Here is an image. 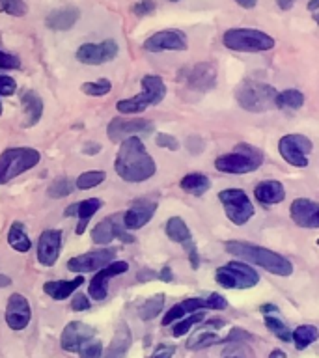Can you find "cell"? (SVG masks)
<instances>
[{
    "mask_svg": "<svg viewBox=\"0 0 319 358\" xmlns=\"http://www.w3.org/2000/svg\"><path fill=\"white\" fill-rule=\"evenodd\" d=\"M114 170L127 183H142L155 176L157 164L139 136H127L120 142Z\"/></svg>",
    "mask_w": 319,
    "mask_h": 358,
    "instance_id": "6da1fadb",
    "label": "cell"
},
{
    "mask_svg": "<svg viewBox=\"0 0 319 358\" xmlns=\"http://www.w3.org/2000/svg\"><path fill=\"white\" fill-rule=\"evenodd\" d=\"M228 254H234L237 257H243L245 262H250L257 267L265 268L269 273L276 276H291L293 274V263L284 257L278 252H273L265 246L252 245V243H243V241H228L224 245Z\"/></svg>",
    "mask_w": 319,
    "mask_h": 358,
    "instance_id": "7a4b0ae2",
    "label": "cell"
},
{
    "mask_svg": "<svg viewBox=\"0 0 319 358\" xmlns=\"http://www.w3.org/2000/svg\"><path fill=\"white\" fill-rule=\"evenodd\" d=\"M263 164V153L256 145L241 142L234 148V151L224 153L215 159V168L222 173L232 176H245V173L256 172Z\"/></svg>",
    "mask_w": 319,
    "mask_h": 358,
    "instance_id": "3957f363",
    "label": "cell"
},
{
    "mask_svg": "<svg viewBox=\"0 0 319 358\" xmlns=\"http://www.w3.org/2000/svg\"><path fill=\"white\" fill-rule=\"evenodd\" d=\"M276 88L267 83H260V80H245L241 83L235 90V99L237 105L246 112L252 114H262V112L273 110L274 101H276Z\"/></svg>",
    "mask_w": 319,
    "mask_h": 358,
    "instance_id": "277c9868",
    "label": "cell"
},
{
    "mask_svg": "<svg viewBox=\"0 0 319 358\" xmlns=\"http://www.w3.org/2000/svg\"><path fill=\"white\" fill-rule=\"evenodd\" d=\"M166 95V84L159 75H146L142 77V92L129 99H120L116 108L120 114H140L148 106L159 105Z\"/></svg>",
    "mask_w": 319,
    "mask_h": 358,
    "instance_id": "5b68a950",
    "label": "cell"
},
{
    "mask_svg": "<svg viewBox=\"0 0 319 358\" xmlns=\"http://www.w3.org/2000/svg\"><path fill=\"white\" fill-rule=\"evenodd\" d=\"M222 43L235 52H265L274 49L276 41L273 36L257 28H229L224 32Z\"/></svg>",
    "mask_w": 319,
    "mask_h": 358,
    "instance_id": "8992f818",
    "label": "cell"
},
{
    "mask_svg": "<svg viewBox=\"0 0 319 358\" xmlns=\"http://www.w3.org/2000/svg\"><path fill=\"white\" fill-rule=\"evenodd\" d=\"M41 161V153L34 148H10L0 153V185L32 170Z\"/></svg>",
    "mask_w": 319,
    "mask_h": 358,
    "instance_id": "52a82bcc",
    "label": "cell"
},
{
    "mask_svg": "<svg viewBox=\"0 0 319 358\" xmlns=\"http://www.w3.org/2000/svg\"><path fill=\"white\" fill-rule=\"evenodd\" d=\"M217 284H220L226 289H250L260 284V274L256 268H252L248 263L229 262L222 267L217 268L215 273Z\"/></svg>",
    "mask_w": 319,
    "mask_h": 358,
    "instance_id": "ba28073f",
    "label": "cell"
},
{
    "mask_svg": "<svg viewBox=\"0 0 319 358\" xmlns=\"http://www.w3.org/2000/svg\"><path fill=\"white\" fill-rule=\"evenodd\" d=\"M226 308H228V301L218 293H211L207 296H189V299H185V301L178 302L176 306L170 308L168 313H164L162 324L168 327V324L176 323L178 319L185 317V315L201 312V310H226Z\"/></svg>",
    "mask_w": 319,
    "mask_h": 358,
    "instance_id": "9c48e42d",
    "label": "cell"
},
{
    "mask_svg": "<svg viewBox=\"0 0 319 358\" xmlns=\"http://www.w3.org/2000/svg\"><path fill=\"white\" fill-rule=\"evenodd\" d=\"M218 200L222 203L224 213L229 218V222L235 226H245L254 217V206L250 198L243 189H224L218 192Z\"/></svg>",
    "mask_w": 319,
    "mask_h": 358,
    "instance_id": "30bf717a",
    "label": "cell"
},
{
    "mask_svg": "<svg viewBox=\"0 0 319 358\" xmlns=\"http://www.w3.org/2000/svg\"><path fill=\"white\" fill-rule=\"evenodd\" d=\"M312 140L308 138V136H304V134H284V136L278 140L280 157H282L288 164H291V166L295 168H306L308 164H310V162H308V155L312 153Z\"/></svg>",
    "mask_w": 319,
    "mask_h": 358,
    "instance_id": "8fae6325",
    "label": "cell"
},
{
    "mask_svg": "<svg viewBox=\"0 0 319 358\" xmlns=\"http://www.w3.org/2000/svg\"><path fill=\"white\" fill-rule=\"evenodd\" d=\"M179 83L196 92H209L217 86V66L211 62H200L179 71Z\"/></svg>",
    "mask_w": 319,
    "mask_h": 358,
    "instance_id": "7c38bea8",
    "label": "cell"
},
{
    "mask_svg": "<svg viewBox=\"0 0 319 358\" xmlns=\"http://www.w3.org/2000/svg\"><path fill=\"white\" fill-rule=\"evenodd\" d=\"M120 239L123 243H134V235H131L123 226V218L122 213H116V215H111V217L103 218L99 222L95 224L94 229H92V241L95 245L106 246L111 245L114 239Z\"/></svg>",
    "mask_w": 319,
    "mask_h": 358,
    "instance_id": "4fadbf2b",
    "label": "cell"
},
{
    "mask_svg": "<svg viewBox=\"0 0 319 358\" xmlns=\"http://www.w3.org/2000/svg\"><path fill=\"white\" fill-rule=\"evenodd\" d=\"M164 234L170 241L178 243L185 248L187 256H189L190 267L192 271L200 267V254H198V246H196L194 239H192V234H190L189 226L181 217H172L168 218L166 224H164Z\"/></svg>",
    "mask_w": 319,
    "mask_h": 358,
    "instance_id": "5bb4252c",
    "label": "cell"
},
{
    "mask_svg": "<svg viewBox=\"0 0 319 358\" xmlns=\"http://www.w3.org/2000/svg\"><path fill=\"white\" fill-rule=\"evenodd\" d=\"M120 52V47L114 39H105L101 43H83L77 49L75 56L80 64L86 66H101L106 62H112Z\"/></svg>",
    "mask_w": 319,
    "mask_h": 358,
    "instance_id": "9a60e30c",
    "label": "cell"
},
{
    "mask_svg": "<svg viewBox=\"0 0 319 358\" xmlns=\"http://www.w3.org/2000/svg\"><path fill=\"white\" fill-rule=\"evenodd\" d=\"M114 259H116V248H99V250H92L71 257L67 262V268L77 274L95 273V271H99V268H103Z\"/></svg>",
    "mask_w": 319,
    "mask_h": 358,
    "instance_id": "2e32d148",
    "label": "cell"
},
{
    "mask_svg": "<svg viewBox=\"0 0 319 358\" xmlns=\"http://www.w3.org/2000/svg\"><path fill=\"white\" fill-rule=\"evenodd\" d=\"M144 50L148 52H164V50H187L189 49V39L185 36V32L178 30V28H168V30H161L155 32L153 36L144 41Z\"/></svg>",
    "mask_w": 319,
    "mask_h": 358,
    "instance_id": "e0dca14e",
    "label": "cell"
},
{
    "mask_svg": "<svg viewBox=\"0 0 319 358\" xmlns=\"http://www.w3.org/2000/svg\"><path fill=\"white\" fill-rule=\"evenodd\" d=\"M127 271V262H118V259L111 262L94 274V278H92L88 285V295L94 301H105L106 295H108V280L114 278V276H120V274H125Z\"/></svg>",
    "mask_w": 319,
    "mask_h": 358,
    "instance_id": "ac0fdd59",
    "label": "cell"
},
{
    "mask_svg": "<svg viewBox=\"0 0 319 358\" xmlns=\"http://www.w3.org/2000/svg\"><path fill=\"white\" fill-rule=\"evenodd\" d=\"M6 323L11 330H22L27 329L30 319H32V310H30V304H28L27 296L21 295V293H13L8 299V304H6Z\"/></svg>",
    "mask_w": 319,
    "mask_h": 358,
    "instance_id": "d6986e66",
    "label": "cell"
},
{
    "mask_svg": "<svg viewBox=\"0 0 319 358\" xmlns=\"http://www.w3.org/2000/svg\"><path fill=\"white\" fill-rule=\"evenodd\" d=\"M153 125L148 120H125V117H114L106 127V134L111 142H122L127 136H136V134L151 133Z\"/></svg>",
    "mask_w": 319,
    "mask_h": 358,
    "instance_id": "ffe728a7",
    "label": "cell"
},
{
    "mask_svg": "<svg viewBox=\"0 0 319 358\" xmlns=\"http://www.w3.org/2000/svg\"><path fill=\"white\" fill-rule=\"evenodd\" d=\"M62 235L60 229H45L38 239V262L43 267H52L62 252Z\"/></svg>",
    "mask_w": 319,
    "mask_h": 358,
    "instance_id": "44dd1931",
    "label": "cell"
},
{
    "mask_svg": "<svg viewBox=\"0 0 319 358\" xmlns=\"http://www.w3.org/2000/svg\"><path fill=\"white\" fill-rule=\"evenodd\" d=\"M291 220L299 228L318 229L319 228V206L308 198H297L290 207Z\"/></svg>",
    "mask_w": 319,
    "mask_h": 358,
    "instance_id": "7402d4cb",
    "label": "cell"
},
{
    "mask_svg": "<svg viewBox=\"0 0 319 358\" xmlns=\"http://www.w3.org/2000/svg\"><path fill=\"white\" fill-rule=\"evenodd\" d=\"M157 203L151 200H136L133 206L129 207L127 211L123 213V226L127 231L144 228L146 224L150 222L151 218L155 217Z\"/></svg>",
    "mask_w": 319,
    "mask_h": 358,
    "instance_id": "603a6c76",
    "label": "cell"
},
{
    "mask_svg": "<svg viewBox=\"0 0 319 358\" xmlns=\"http://www.w3.org/2000/svg\"><path fill=\"white\" fill-rule=\"evenodd\" d=\"M94 327L83 323V321H71V323L66 324V329L62 332V349L67 352H77L78 347L83 345L86 340H90V338H94Z\"/></svg>",
    "mask_w": 319,
    "mask_h": 358,
    "instance_id": "cb8c5ba5",
    "label": "cell"
},
{
    "mask_svg": "<svg viewBox=\"0 0 319 358\" xmlns=\"http://www.w3.org/2000/svg\"><path fill=\"white\" fill-rule=\"evenodd\" d=\"M103 207V200L99 198H86V200H80L77 203H71L64 211V217H77V228H75V234L83 235L88 228L90 218L94 217L95 213L99 211Z\"/></svg>",
    "mask_w": 319,
    "mask_h": 358,
    "instance_id": "d4e9b609",
    "label": "cell"
},
{
    "mask_svg": "<svg viewBox=\"0 0 319 358\" xmlns=\"http://www.w3.org/2000/svg\"><path fill=\"white\" fill-rule=\"evenodd\" d=\"M80 19V10L75 6H64L58 10H52L45 17V27L55 30V32H67L71 30Z\"/></svg>",
    "mask_w": 319,
    "mask_h": 358,
    "instance_id": "484cf974",
    "label": "cell"
},
{
    "mask_svg": "<svg viewBox=\"0 0 319 358\" xmlns=\"http://www.w3.org/2000/svg\"><path fill=\"white\" fill-rule=\"evenodd\" d=\"M21 103L24 106V117H22V127L30 129L38 125L41 116H43V99L36 90H22L21 92Z\"/></svg>",
    "mask_w": 319,
    "mask_h": 358,
    "instance_id": "4316f807",
    "label": "cell"
},
{
    "mask_svg": "<svg viewBox=\"0 0 319 358\" xmlns=\"http://www.w3.org/2000/svg\"><path fill=\"white\" fill-rule=\"evenodd\" d=\"M254 196L262 206H276L285 200V189L280 181L269 179V181H262L256 185Z\"/></svg>",
    "mask_w": 319,
    "mask_h": 358,
    "instance_id": "83f0119b",
    "label": "cell"
},
{
    "mask_svg": "<svg viewBox=\"0 0 319 358\" xmlns=\"http://www.w3.org/2000/svg\"><path fill=\"white\" fill-rule=\"evenodd\" d=\"M84 284V276L78 274L73 280H56V282H45L43 291L45 295H49L52 301H66L67 296H71L75 291Z\"/></svg>",
    "mask_w": 319,
    "mask_h": 358,
    "instance_id": "f1b7e54d",
    "label": "cell"
},
{
    "mask_svg": "<svg viewBox=\"0 0 319 358\" xmlns=\"http://www.w3.org/2000/svg\"><path fill=\"white\" fill-rule=\"evenodd\" d=\"M131 343H133V334L125 323H122L118 327L116 334L112 338L111 345L106 349L105 357L101 358H125L127 351L131 349Z\"/></svg>",
    "mask_w": 319,
    "mask_h": 358,
    "instance_id": "f546056e",
    "label": "cell"
},
{
    "mask_svg": "<svg viewBox=\"0 0 319 358\" xmlns=\"http://www.w3.org/2000/svg\"><path fill=\"white\" fill-rule=\"evenodd\" d=\"M8 245L15 252H21V254L32 248V241L27 234V226L21 220H15L8 229Z\"/></svg>",
    "mask_w": 319,
    "mask_h": 358,
    "instance_id": "4dcf8cb0",
    "label": "cell"
},
{
    "mask_svg": "<svg viewBox=\"0 0 319 358\" xmlns=\"http://www.w3.org/2000/svg\"><path fill=\"white\" fill-rule=\"evenodd\" d=\"M179 187L185 190V192H189L192 196H201L206 194L207 190L211 189V179L207 178L206 173L200 172H192L187 173L181 178L179 181Z\"/></svg>",
    "mask_w": 319,
    "mask_h": 358,
    "instance_id": "1f68e13d",
    "label": "cell"
},
{
    "mask_svg": "<svg viewBox=\"0 0 319 358\" xmlns=\"http://www.w3.org/2000/svg\"><path fill=\"white\" fill-rule=\"evenodd\" d=\"M274 105H276V108H282V110H299L304 105V94L301 90L295 88L284 90V92L276 94Z\"/></svg>",
    "mask_w": 319,
    "mask_h": 358,
    "instance_id": "d6a6232c",
    "label": "cell"
},
{
    "mask_svg": "<svg viewBox=\"0 0 319 358\" xmlns=\"http://www.w3.org/2000/svg\"><path fill=\"white\" fill-rule=\"evenodd\" d=\"M220 338L211 327H204V329L196 330L194 334L190 336L189 341H187V347L190 351H198V349H206V347H211L215 343H218Z\"/></svg>",
    "mask_w": 319,
    "mask_h": 358,
    "instance_id": "836d02e7",
    "label": "cell"
},
{
    "mask_svg": "<svg viewBox=\"0 0 319 358\" xmlns=\"http://www.w3.org/2000/svg\"><path fill=\"white\" fill-rule=\"evenodd\" d=\"M318 338V327H313V324H301V327H297V329L291 332V341L295 343V347L299 351H304V349L312 345Z\"/></svg>",
    "mask_w": 319,
    "mask_h": 358,
    "instance_id": "e575fe53",
    "label": "cell"
},
{
    "mask_svg": "<svg viewBox=\"0 0 319 358\" xmlns=\"http://www.w3.org/2000/svg\"><path fill=\"white\" fill-rule=\"evenodd\" d=\"M278 312H269L263 313V321H265V327H267L271 332H273L278 340L282 341H290L291 340V330L290 327L282 321V319L276 315Z\"/></svg>",
    "mask_w": 319,
    "mask_h": 358,
    "instance_id": "d590c367",
    "label": "cell"
},
{
    "mask_svg": "<svg viewBox=\"0 0 319 358\" xmlns=\"http://www.w3.org/2000/svg\"><path fill=\"white\" fill-rule=\"evenodd\" d=\"M162 306H164V295H162V293H157V295L150 296V299L140 306V319H144V321L155 319L157 315L162 312Z\"/></svg>",
    "mask_w": 319,
    "mask_h": 358,
    "instance_id": "8d00e7d4",
    "label": "cell"
},
{
    "mask_svg": "<svg viewBox=\"0 0 319 358\" xmlns=\"http://www.w3.org/2000/svg\"><path fill=\"white\" fill-rule=\"evenodd\" d=\"M106 179V173L103 170H90V172L80 173L75 181V187L78 190H90L95 189L97 185H101Z\"/></svg>",
    "mask_w": 319,
    "mask_h": 358,
    "instance_id": "74e56055",
    "label": "cell"
},
{
    "mask_svg": "<svg viewBox=\"0 0 319 358\" xmlns=\"http://www.w3.org/2000/svg\"><path fill=\"white\" fill-rule=\"evenodd\" d=\"M204 319H206V315H204L201 312L200 313L194 312V313H189V315H185V317H181V321H179V323H176L172 327V336L173 338H181V336L187 334V332H189V330L192 329L194 324L201 323Z\"/></svg>",
    "mask_w": 319,
    "mask_h": 358,
    "instance_id": "f35d334b",
    "label": "cell"
},
{
    "mask_svg": "<svg viewBox=\"0 0 319 358\" xmlns=\"http://www.w3.org/2000/svg\"><path fill=\"white\" fill-rule=\"evenodd\" d=\"M112 90V83L108 78H99L95 83H84L80 84V92L90 97H103Z\"/></svg>",
    "mask_w": 319,
    "mask_h": 358,
    "instance_id": "ab89813d",
    "label": "cell"
},
{
    "mask_svg": "<svg viewBox=\"0 0 319 358\" xmlns=\"http://www.w3.org/2000/svg\"><path fill=\"white\" fill-rule=\"evenodd\" d=\"M77 355L80 358H101L103 357V341L97 340V338H90L78 347Z\"/></svg>",
    "mask_w": 319,
    "mask_h": 358,
    "instance_id": "60d3db41",
    "label": "cell"
},
{
    "mask_svg": "<svg viewBox=\"0 0 319 358\" xmlns=\"http://www.w3.org/2000/svg\"><path fill=\"white\" fill-rule=\"evenodd\" d=\"M0 13L11 17H24L28 13V4L24 0H0Z\"/></svg>",
    "mask_w": 319,
    "mask_h": 358,
    "instance_id": "b9f144b4",
    "label": "cell"
},
{
    "mask_svg": "<svg viewBox=\"0 0 319 358\" xmlns=\"http://www.w3.org/2000/svg\"><path fill=\"white\" fill-rule=\"evenodd\" d=\"M73 183L69 181L67 178H56L52 183L49 185V189H47V192H49L50 198H64V196H69L73 192Z\"/></svg>",
    "mask_w": 319,
    "mask_h": 358,
    "instance_id": "7bdbcfd3",
    "label": "cell"
},
{
    "mask_svg": "<svg viewBox=\"0 0 319 358\" xmlns=\"http://www.w3.org/2000/svg\"><path fill=\"white\" fill-rule=\"evenodd\" d=\"M155 144L159 148H164V150H170V151H178L179 150V142L176 136L168 133H159L155 136Z\"/></svg>",
    "mask_w": 319,
    "mask_h": 358,
    "instance_id": "ee69618b",
    "label": "cell"
},
{
    "mask_svg": "<svg viewBox=\"0 0 319 358\" xmlns=\"http://www.w3.org/2000/svg\"><path fill=\"white\" fill-rule=\"evenodd\" d=\"M155 10H157L155 0H140V2H136V4L133 6V13L136 17L151 15Z\"/></svg>",
    "mask_w": 319,
    "mask_h": 358,
    "instance_id": "f6af8a7d",
    "label": "cell"
},
{
    "mask_svg": "<svg viewBox=\"0 0 319 358\" xmlns=\"http://www.w3.org/2000/svg\"><path fill=\"white\" fill-rule=\"evenodd\" d=\"M252 336L248 334V332H245L243 329H232L229 330V334L224 338V340H220L218 343H245V340H250Z\"/></svg>",
    "mask_w": 319,
    "mask_h": 358,
    "instance_id": "bcb514c9",
    "label": "cell"
},
{
    "mask_svg": "<svg viewBox=\"0 0 319 358\" xmlns=\"http://www.w3.org/2000/svg\"><path fill=\"white\" fill-rule=\"evenodd\" d=\"M0 69H21V60L15 55L0 49Z\"/></svg>",
    "mask_w": 319,
    "mask_h": 358,
    "instance_id": "7dc6e473",
    "label": "cell"
},
{
    "mask_svg": "<svg viewBox=\"0 0 319 358\" xmlns=\"http://www.w3.org/2000/svg\"><path fill=\"white\" fill-rule=\"evenodd\" d=\"M17 90L15 78L10 77V75H0V95H13Z\"/></svg>",
    "mask_w": 319,
    "mask_h": 358,
    "instance_id": "c3c4849f",
    "label": "cell"
},
{
    "mask_svg": "<svg viewBox=\"0 0 319 358\" xmlns=\"http://www.w3.org/2000/svg\"><path fill=\"white\" fill-rule=\"evenodd\" d=\"M90 308L88 296L83 295V293H77V295L71 299V310L73 312H84Z\"/></svg>",
    "mask_w": 319,
    "mask_h": 358,
    "instance_id": "681fc988",
    "label": "cell"
},
{
    "mask_svg": "<svg viewBox=\"0 0 319 358\" xmlns=\"http://www.w3.org/2000/svg\"><path fill=\"white\" fill-rule=\"evenodd\" d=\"M176 352V345H168V343H161L155 347V351L151 355V358H172Z\"/></svg>",
    "mask_w": 319,
    "mask_h": 358,
    "instance_id": "f907efd6",
    "label": "cell"
},
{
    "mask_svg": "<svg viewBox=\"0 0 319 358\" xmlns=\"http://www.w3.org/2000/svg\"><path fill=\"white\" fill-rule=\"evenodd\" d=\"M101 150H103V145L99 142H86L83 145L84 155H97V153H101Z\"/></svg>",
    "mask_w": 319,
    "mask_h": 358,
    "instance_id": "816d5d0a",
    "label": "cell"
},
{
    "mask_svg": "<svg viewBox=\"0 0 319 358\" xmlns=\"http://www.w3.org/2000/svg\"><path fill=\"white\" fill-rule=\"evenodd\" d=\"M297 2H299V0H276V6H278L282 11H290Z\"/></svg>",
    "mask_w": 319,
    "mask_h": 358,
    "instance_id": "f5cc1de1",
    "label": "cell"
},
{
    "mask_svg": "<svg viewBox=\"0 0 319 358\" xmlns=\"http://www.w3.org/2000/svg\"><path fill=\"white\" fill-rule=\"evenodd\" d=\"M157 278H161L162 282H170V280L173 278L172 268H170V267H162L161 274H157Z\"/></svg>",
    "mask_w": 319,
    "mask_h": 358,
    "instance_id": "db71d44e",
    "label": "cell"
},
{
    "mask_svg": "<svg viewBox=\"0 0 319 358\" xmlns=\"http://www.w3.org/2000/svg\"><path fill=\"white\" fill-rule=\"evenodd\" d=\"M318 6L319 0H310V2H308V11L312 13L313 21H318Z\"/></svg>",
    "mask_w": 319,
    "mask_h": 358,
    "instance_id": "11a10c76",
    "label": "cell"
},
{
    "mask_svg": "<svg viewBox=\"0 0 319 358\" xmlns=\"http://www.w3.org/2000/svg\"><path fill=\"white\" fill-rule=\"evenodd\" d=\"M235 4H239L245 10H252V8H256L257 0H235Z\"/></svg>",
    "mask_w": 319,
    "mask_h": 358,
    "instance_id": "9f6ffc18",
    "label": "cell"
},
{
    "mask_svg": "<svg viewBox=\"0 0 319 358\" xmlns=\"http://www.w3.org/2000/svg\"><path fill=\"white\" fill-rule=\"evenodd\" d=\"M150 278H157V274L155 273H151V271H142V273H139V280L140 282H146V280H150Z\"/></svg>",
    "mask_w": 319,
    "mask_h": 358,
    "instance_id": "6f0895ef",
    "label": "cell"
},
{
    "mask_svg": "<svg viewBox=\"0 0 319 358\" xmlns=\"http://www.w3.org/2000/svg\"><path fill=\"white\" fill-rule=\"evenodd\" d=\"M8 285H11V278L0 273V287H8Z\"/></svg>",
    "mask_w": 319,
    "mask_h": 358,
    "instance_id": "680465c9",
    "label": "cell"
},
{
    "mask_svg": "<svg viewBox=\"0 0 319 358\" xmlns=\"http://www.w3.org/2000/svg\"><path fill=\"white\" fill-rule=\"evenodd\" d=\"M269 358H288V357H285V352L282 351V349H274V351H271Z\"/></svg>",
    "mask_w": 319,
    "mask_h": 358,
    "instance_id": "91938a15",
    "label": "cell"
},
{
    "mask_svg": "<svg viewBox=\"0 0 319 358\" xmlns=\"http://www.w3.org/2000/svg\"><path fill=\"white\" fill-rule=\"evenodd\" d=\"M224 358H245V355H241V352H229V355H224Z\"/></svg>",
    "mask_w": 319,
    "mask_h": 358,
    "instance_id": "94428289",
    "label": "cell"
},
{
    "mask_svg": "<svg viewBox=\"0 0 319 358\" xmlns=\"http://www.w3.org/2000/svg\"><path fill=\"white\" fill-rule=\"evenodd\" d=\"M0 116H2V103H0Z\"/></svg>",
    "mask_w": 319,
    "mask_h": 358,
    "instance_id": "6125c7cd",
    "label": "cell"
},
{
    "mask_svg": "<svg viewBox=\"0 0 319 358\" xmlns=\"http://www.w3.org/2000/svg\"><path fill=\"white\" fill-rule=\"evenodd\" d=\"M170 2H179V0H170Z\"/></svg>",
    "mask_w": 319,
    "mask_h": 358,
    "instance_id": "be15d7a7",
    "label": "cell"
}]
</instances>
